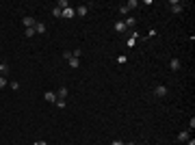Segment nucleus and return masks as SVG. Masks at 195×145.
Segmentation results:
<instances>
[{
	"label": "nucleus",
	"mask_w": 195,
	"mask_h": 145,
	"mask_svg": "<svg viewBox=\"0 0 195 145\" xmlns=\"http://www.w3.org/2000/svg\"><path fill=\"white\" fill-rule=\"evenodd\" d=\"M169 9H171V13H182L184 5L180 2V0H171V2H169Z\"/></svg>",
	"instance_id": "f257e3e1"
},
{
	"label": "nucleus",
	"mask_w": 195,
	"mask_h": 145,
	"mask_svg": "<svg viewBox=\"0 0 195 145\" xmlns=\"http://www.w3.org/2000/svg\"><path fill=\"white\" fill-rule=\"evenodd\" d=\"M63 56L67 59V63H69V67H72V69H78V67H80V61H78V59H74V56H72V52H65Z\"/></svg>",
	"instance_id": "f03ea898"
},
{
	"label": "nucleus",
	"mask_w": 195,
	"mask_h": 145,
	"mask_svg": "<svg viewBox=\"0 0 195 145\" xmlns=\"http://www.w3.org/2000/svg\"><path fill=\"white\" fill-rule=\"evenodd\" d=\"M43 100H46V102H50V104H54L59 98H57V93H54V91H46V93H43Z\"/></svg>",
	"instance_id": "7ed1b4c3"
},
{
	"label": "nucleus",
	"mask_w": 195,
	"mask_h": 145,
	"mask_svg": "<svg viewBox=\"0 0 195 145\" xmlns=\"http://www.w3.org/2000/svg\"><path fill=\"white\" fill-rule=\"evenodd\" d=\"M154 95H156V98H165V95H167V87H165V85H156Z\"/></svg>",
	"instance_id": "20e7f679"
},
{
	"label": "nucleus",
	"mask_w": 195,
	"mask_h": 145,
	"mask_svg": "<svg viewBox=\"0 0 195 145\" xmlns=\"http://www.w3.org/2000/svg\"><path fill=\"white\" fill-rule=\"evenodd\" d=\"M22 24H24V26H26V28H35V17H31V15H26V17H22Z\"/></svg>",
	"instance_id": "39448f33"
},
{
	"label": "nucleus",
	"mask_w": 195,
	"mask_h": 145,
	"mask_svg": "<svg viewBox=\"0 0 195 145\" xmlns=\"http://www.w3.org/2000/svg\"><path fill=\"white\" fill-rule=\"evenodd\" d=\"M46 31H48V26H46L43 22H37V24H35V33H37V35H46Z\"/></svg>",
	"instance_id": "423d86ee"
},
{
	"label": "nucleus",
	"mask_w": 195,
	"mask_h": 145,
	"mask_svg": "<svg viewBox=\"0 0 195 145\" xmlns=\"http://www.w3.org/2000/svg\"><path fill=\"white\" fill-rule=\"evenodd\" d=\"M76 15V9H72V7H67V9H63V13H61V17H67V20H72Z\"/></svg>",
	"instance_id": "0eeeda50"
},
{
	"label": "nucleus",
	"mask_w": 195,
	"mask_h": 145,
	"mask_svg": "<svg viewBox=\"0 0 195 145\" xmlns=\"http://www.w3.org/2000/svg\"><path fill=\"white\" fill-rule=\"evenodd\" d=\"M124 24H126V28H134V24H137V17H134V15H128V17L124 20Z\"/></svg>",
	"instance_id": "6e6552de"
},
{
	"label": "nucleus",
	"mask_w": 195,
	"mask_h": 145,
	"mask_svg": "<svg viewBox=\"0 0 195 145\" xmlns=\"http://www.w3.org/2000/svg\"><path fill=\"white\" fill-rule=\"evenodd\" d=\"M169 67H171V71H178V69L182 67V63H180V59H171V61H169Z\"/></svg>",
	"instance_id": "1a4fd4ad"
},
{
	"label": "nucleus",
	"mask_w": 195,
	"mask_h": 145,
	"mask_svg": "<svg viewBox=\"0 0 195 145\" xmlns=\"http://www.w3.org/2000/svg\"><path fill=\"white\" fill-rule=\"evenodd\" d=\"M137 37H139L137 31H132V35H130V39L126 41V45H128V48H134V45H137Z\"/></svg>",
	"instance_id": "9d476101"
},
{
	"label": "nucleus",
	"mask_w": 195,
	"mask_h": 145,
	"mask_svg": "<svg viewBox=\"0 0 195 145\" xmlns=\"http://www.w3.org/2000/svg\"><path fill=\"white\" fill-rule=\"evenodd\" d=\"M67 95H69V91H67V87H61V89L57 91V98H59V100H65V98H67Z\"/></svg>",
	"instance_id": "9b49d317"
},
{
	"label": "nucleus",
	"mask_w": 195,
	"mask_h": 145,
	"mask_svg": "<svg viewBox=\"0 0 195 145\" xmlns=\"http://www.w3.org/2000/svg\"><path fill=\"white\" fill-rule=\"evenodd\" d=\"M115 31H117V33H126V31H128V28H126V24H124V20L115 22Z\"/></svg>",
	"instance_id": "f8f14e48"
},
{
	"label": "nucleus",
	"mask_w": 195,
	"mask_h": 145,
	"mask_svg": "<svg viewBox=\"0 0 195 145\" xmlns=\"http://www.w3.org/2000/svg\"><path fill=\"white\" fill-rule=\"evenodd\" d=\"M189 134H191L189 130H182V132L178 134V141H180V143H186V141H189Z\"/></svg>",
	"instance_id": "ddd939ff"
},
{
	"label": "nucleus",
	"mask_w": 195,
	"mask_h": 145,
	"mask_svg": "<svg viewBox=\"0 0 195 145\" xmlns=\"http://www.w3.org/2000/svg\"><path fill=\"white\" fill-rule=\"evenodd\" d=\"M9 69H11V67H9V63H5V61L0 63V74H2V76H7V74H9Z\"/></svg>",
	"instance_id": "4468645a"
},
{
	"label": "nucleus",
	"mask_w": 195,
	"mask_h": 145,
	"mask_svg": "<svg viewBox=\"0 0 195 145\" xmlns=\"http://www.w3.org/2000/svg\"><path fill=\"white\" fill-rule=\"evenodd\" d=\"M87 9H89L87 5H83V7H78V9H76V15H78V17H85V15H87Z\"/></svg>",
	"instance_id": "2eb2a0df"
},
{
	"label": "nucleus",
	"mask_w": 195,
	"mask_h": 145,
	"mask_svg": "<svg viewBox=\"0 0 195 145\" xmlns=\"http://www.w3.org/2000/svg\"><path fill=\"white\" fill-rule=\"evenodd\" d=\"M126 7H128V11H132V9H137V7H139V2H137V0H128Z\"/></svg>",
	"instance_id": "dca6fc26"
},
{
	"label": "nucleus",
	"mask_w": 195,
	"mask_h": 145,
	"mask_svg": "<svg viewBox=\"0 0 195 145\" xmlns=\"http://www.w3.org/2000/svg\"><path fill=\"white\" fill-rule=\"evenodd\" d=\"M57 7L63 11V9H67V7H69V2H67V0H59V2H57Z\"/></svg>",
	"instance_id": "f3484780"
},
{
	"label": "nucleus",
	"mask_w": 195,
	"mask_h": 145,
	"mask_svg": "<svg viewBox=\"0 0 195 145\" xmlns=\"http://www.w3.org/2000/svg\"><path fill=\"white\" fill-rule=\"evenodd\" d=\"M128 13H130V11H128V7H126V5H121V7H119V15H121V17L128 15Z\"/></svg>",
	"instance_id": "a211bd4d"
},
{
	"label": "nucleus",
	"mask_w": 195,
	"mask_h": 145,
	"mask_svg": "<svg viewBox=\"0 0 195 145\" xmlns=\"http://www.w3.org/2000/svg\"><path fill=\"white\" fill-rule=\"evenodd\" d=\"M5 87H9V80H7V76H0V89H5Z\"/></svg>",
	"instance_id": "6ab92c4d"
},
{
	"label": "nucleus",
	"mask_w": 195,
	"mask_h": 145,
	"mask_svg": "<svg viewBox=\"0 0 195 145\" xmlns=\"http://www.w3.org/2000/svg\"><path fill=\"white\" fill-rule=\"evenodd\" d=\"M115 61H117V63H119V65H124V63H126V61H128V56H126V54H119V56H117V59H115Z\"/></svg>",
	"instance_id": "aec40b11"
},
{
	"label": "nucleus",
	"mask_w": 195,
	"mask_h": 145,
	"mask_svg": "<svg viewBox=\"0 0 195 145\" xmlns=\"http://www.w3.org/2000/svg\"><path fill=\"white\" fill-rule=\"evenodd\" d=\"M72 56H74V59H80V56H83V50H80V48H76V50L72 52Z\"/></svg>",
	"instance_id": "412c9836"
},
{
	"label": "nucleus",
	"mask_w": 195,
	"mask_h": 145,
	"mask_svg": "<svg viewBox=\"0 0 195 145\" xmlns=\"http://www.w3.org/2000/svg\"><path fill=\"white\" fill-rule=\"evenodd\" d=\"M61 13H63V11H61L59 7H52V15H54V17H61Z\"/></svg>",
	"instance_id": "4be33fe9"
},
{
	"label": "nucleus",
	"mask_w": 195,
	"mask_h": 145,
	"mask_svg": "<svg viewBox=\"0 0 195 145\" xmlns=\"http://www.w3.org/2000/svg\"><path fill=\"white\" fill-rule=\"evenodd\" d=\"M9 87H11L13 91H17V89H20V82H17V80H13V82H9Z\"/></svg>",
	"instance_id": "5701e85b"
},
{
	"label": "nucleus",
	"mask_w": 195,
	"mask_h": 145,
	"mask_svg": "<svg viewBox=\"0 0 195 145\" xmlns=\"http://www.w3.org/2000/svg\"><path fill=\"white\" fill-rule=\"evenodd\" d=\"M193 128H195V117H191V121H189V128H186V130H189V132H191V130H193Z\"/></svg>",
	"instance_id": "b1692460"
},
{
	"label": "nucleus",
	"mask_w": 195,
	"mask_h": 145,
	"mask_svg": "<svg viewBox=\"0 0 195 145\" xmlns=\"http://www.w3.org/2000/svg\"><path fill=\"white\" fill-rule=\"evenodd\" d=\"M54 104H57V106H59V108H65V100H57V102H54Z\"/></svg>",
	"instance_id": "393cba45"
},
{
	"label": "nucleus",
	"mask_w": 195,
	"mask_h": 145,
	"mask_svg": "<svg viewBox=\"0 0 195 145\" xmlns=\"http://www.w3.org/2000/svg\"><path fill=\"white\" fill-rule=\"evenodd\" d=\"M35 35V28H26V37H33Z\"/></svg>",
	"instance_id": "a878e982"
},
{
	"label": "nucleus",
	"mask_w": 195,
	"mask_h": 145,
	"mask_svg": "<svg viewBox=\"0 0 195 145\" xmlns=\"http://www.w3.org/2000/svg\"><path fill=\"white\" fill-rule=\"evenodd\" d=\"M111 145H124V143H121V141H119V139H115V141H113V143H111Z\"/></svg>",
	"instance_id": "bb28decb"
},
{
	"label": "nucleus",
	"mask_w": 195,
	"mask_h": 145,
	"mask_svg": "<svg viewBox=\"0 0 195 145\" xmlns=\"http://www.w3.org/2000/svg\"><path fill=\"white\" fill-rule=\"evenodd\" d=\"M33 145H48V143H46V141H35Z\"/></svg>",
	"instance_id": "cd10ccee"
},
{
	"label": "nucleus",
	"mask_w": 195,
	"mask_h": 145,
	"mask_svg": "<svg viewBox=\"0 0 195 145\" xmlns=\"http://www.w3.org/2000/svg\"><path fill=\"white\" fill-rule=\"evenodd\" d=\"M186 145H195V141H193V139H189V141H186Z\"/></svg>",
	"instance_id": "c85d7f7f"
},
{
	"label": "nucleus",
	"mask_w": 195,
	"mask_h": 145,
	"mask_svg": "<svg viewBox=\"0 0 195 145\" xmlns=\"http://www.w3.org/2000/svg\"><path fill=\"white\" fill-rule=\"evenodd\" d=\"M0 63H2V59H0Z\"/></svg>",
	"instance_id": "c756f323"
}]
</instances>
